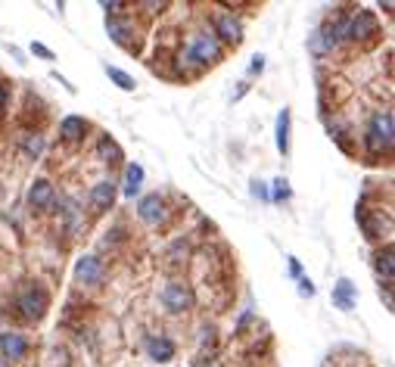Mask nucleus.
Segmentation results:
<instances>
[{"mask_svg":"<svg viewBox=\"0 0 395 367\" xmlns=\"http://www.w3.org/2000/svg\"><path fill=\"white\" fill-rule=\"evenodd\" d=\"M103 10H106V13H119V10H125V3H119V0H103Z\"/></svg>","mask_w":395,"mask_h":367,"instance_id":"bb28decb","label":"nucleus"},{"mask_svg":"<svg viewBox=\"0 0 395 367\" xmlns=\"http://www.w3.org/2000/svg\"><path fill=\"white\" fill-rule=\"evenodd\" d=\"M141 7L143 10H153V13H156V10H165L168 3H165V0H159V3H156V0H149V3H141Z\"/></svg>","mask_w":395,"mask_h":367,"instance_id":"c85d7f7f","label":"nucleus"},{"mask_svg":"<svg viewBox=\"0 0 395 367\" xmlns=\"http://www.w3.org/2000/svg\"><path fill=\"white\" fill-rule=\"evenodd\" d=\"M374 268H376V274H380L386 283H392V274H395V246L392 243H386L380 252H376Z\"/></svg>","mask_w":395,"mask_h":367,"instance_id":"4468645a","label":"nucleus"},{"mask_svg":"<svg viewBox=\"0 0 395 367\" xmlns=\"http://www.w3.org/2000/svg\"><path fill=\"white\" fill-rule=\"evenodd\" d=\"M16 305H19V312H22V318H25V320H40V318H44V312H47L50 299H47V292L40 290V286H28V290L19 296Z\"/></svg>","mask_w":395,"mask_h":367,"instance_id":"f03ea898","label":"nucleus"},{"mask_svg":"<svg viewBox=\"0 0 395 367\" xmlns=\"http://www.w3.org/2000/svg\"><path fill=\"white\" fill-rule=\"evenodd\" d=\"M299 296H305V299H311V296H315V283H311L309 277L299 280Z\"/></svg>","mask_w":395,"mask_h":367,"instance_id":"b1692460","label":"nucleus"},{"mask_svg":"<svg viewBox=\"0 0 395 367\" xmlns=\"http://www.w3.org/2000/svg\"><path fill=\"white\" fill-rule=\"evenodd\" d=\"M25 352H28L25 336H19V333H0V355H3L7 361L25 358Z\"/></svg>","mask_w":395,"mask_h":367,"instance_id":"9d476101","label":"nucleus"},{"mask_svg":"<svg viewBox=\"0 0 395 367\" xmlns=\"http://www.w3.org/2000/svg\"><path fill=\"white\" fill-rule=\"evenodd\" d=\"M7 100H10V90H7V88H3V84H0V109L7 106Z\"/></svg>","mask_w":395,"mask_h":367,"instance_id":"7c9ffc66","label":"nucleus"},{"mask_svg":"<svg viewBox=\"0 0 395 367\" xmlns=\"http://www.w3.org/2000/svg\"><path fill=\"white\" fill-rule=\"evenodd\" d=\"M162 305L168 308L171 314H184L196 305V296H193V286L187 283H168L162 290Z\"/></svg>","mask_w":395,"mask_h":367,"instance_id":"f257e3e1","label":"nucleus"},{"mask_svg":"<svg viewBox=\"0 0 395 367\" xmlns=\"http://www.w3.org/2000/svg\"><path fill=\"white\" fill-rule=\"evenodd\" d=\"M19 147H22V153H25L28 159H38L40 153H44V137L40 134H22Z\"/></svg>","mask_w":395,"mask_h":367,"instance_id":"6ab92c4d","label":"nucleus"},{"mask_svg":"<svg viewBox=\"0 0 395 367\" xmlns=\"http://www.w3.org/2000/svg\"><path fill=\"white\" fill-rule=\"evenodd\" d=\"M249 72H252V75H261V72H265V56H252V66H249Z\"/></svg>","mask_w":395,"mask_h":367,"instance_id":"393cba45","label":"nucleus"},{"mask_svg":"<svg viewBox=\"0 0 395 367\" xmlns=\"http://www.w3.org/2000/svg\"><path fill=\"white\" fill-rule=\"evenodd\" d=\"M28 205H32L34 212L50 209V205H53V184L44 181V177H38V181L28 187Z\"/></svg>","mask_w":395,"mask_h":367,"instance_id":"6e6552de","label":"nucleus"},{"mask_svg":"<svg viewBox=\"0 0 395 367\" xmlns=\"http://www.w3.org/2000/svg\"><path fill=\"white\" fill-rule=\"evenodd\" d=\"M376 31H380V22H376V16L370 10H358L348 19V38L352 41H370V38H376Z\"/></svg>","mask_w":395,"mask_h":367,"instance_id":"7ed1b4c3","label":"nucleus"},{"mask_svg":"<svg viewBox=\"0 0 395 367\" xmlns=\"http://www.w3.org/2000/svg\"><path fill=\"white\" fill-rule=\"evenodd\" d=\"M289 274H293V277H299V274H302V265H299V259H293V255H289Z\"/></svg>","mask_w":395,"mask_h":367,"instance_id":"c756f323","label":"nucleus"},{"mask_svg":"<svg viewBox=\"0 0 395 367\" xmlns=\"http://www.w3.org/2000/svg\"><path fill=\"white\" fill-rule=\"evenodd\" d=\"M380 296H383V299H386V308H389V312H392V308H395V302H392V283H386V286H383V290H380Z\"/></svg>","mask_w":395,"mask_h":367,"instance_id":"a878e982","label":"nucleus"},{"mask_svg":"<svg viewBox=\"0 0 395 367\" xmlns=\"http://www.w3.org/2000/svg\"><path fill=\"white\" fill-rule=\"evenodd\" d=\"M368 134H374L383 147H389V150H392V140H395V118H392V112H376V116L370 118V131H368Z\"/></svg>","mask_w":395,"mask_h":367,"instance_id":"0eeeda50","label":"nucleus"},{"mask_svg":"<svg viewBox=\"0 0 395 367\" xmlns=\"http://www.w3.org/2000/svg\"><path fill=\"white\" fill-rule=\"evenodd\" d=\"M75 277L81 283H100L103 280V262L97 255H81L78 265H75Z\"/></svg>","mask_w":395,"mask_h":367,"instance_id":"1a4fd4ad","label":"nucleus"},{"mask_svg":"<svg viewBox=\"0 0 395 367\" xmlns=\"http://www.w3.org/2000/svg\"><path fill=\"white\" fill-rule=\"evenodd\" d=\"M212 25H215V34H218L224 44H234L237 47V44L243 41V25L234 19V13H215Z\"/></svg>","mask_w":395,"mask_h":367,"instance_id":"39448f33","label":"nucleus"},{"mask_svg":"<svg viewBox=\"0 0 395 367\" xmlns=\"http://www.w3.org/2000/svg\"><path fill=\"white\" fill-rule=\"evenodd\" d=\"M106 31H109V38H112L115 44H121V47H125L128 38H131V28H128L121 19H106Z\"/></svg>","mask_w":395,"mask_h":367,"instance_id":"aec40b11","label":"nucleus"},{"mask_svg":"<svg viewBox=\"0 0 395 367\" xmlns=\"http://www.w3.org/2000/svg\"><path fill=\"white\" fill-rule=\"evenodd\" d=\"M289 193H293V190H289V181H287V177H277L271 199H289Z\"/></svg>","mask_w":395,"mask_h":367,"instance_id":"4be33fe9","label":"nucleus"},{"mask_svg":"<svg viewBox=\"0 0 395 367\" xmlns=\"http://www.w3.org/2000/svg\"><path fill=\"white\" fill-rule=\"evenodd\" d=\"M190 60L200 62V66H215V62L222 60V47L215 38H206V34H196L193 41H190Z\"/></svg>","mask_w":395,"mask_h":367,"instance_id":"20e7f679","label":"nucleus"},{"mask_svg":"<svg viewBox=\"0 0 395 367\" xmlns=\"http://www.w3.org/2000/svg\"><path fill=\"white\" fill-rule=\"evenodd\" d=\"M97 153H100V159L106 165H121V162H125V153H121V147L109 134L100 137V147H97Z\"/></svg>","mask_w":395,"mask_h":367,"instance_id":"dca6fc26","label":"nucleus"},{"mask_svg":"<svg viewBox=\"0 0 395 367\" xmlns=\"http://www.w3.org/2000/svg\"><path fill=\"white\" fill-rule=\"evenodd\" d=\"M147 352H149V358L153 361H171L174 358V342L168 340V336H153V340L147 342Z\"/></svg>","mask_w":395,"mask_h":367,"instance_id":"2eb2a0df","label":"nucleus"},{"mask_svg":"<svg viewBox=\"0 0 395 367\" xmlns=\"http://www.w3.org/2000/svg\"><path fill=\"white\" fill-rule=\"evenodd\" d=\"M106 75L112 78V81L119 84L121 90H134V88H137V84H134V78L128 75V72H121V68H115V66H106Z\"/></svg>","mask_w":395,"mask_h":367,"instance_id":"412c9836","label":"nucleus"},{"mask_svg":"<svg viewBox=\"0 0 395 367\" xmlns=\"http://www.w3.org/2000/svg\"><path fill=\"white\" fill-rule=\"evenodd\" d=\"M141 184H143V168L137 162H131L125 168V197H134L141 190Z\"/></svg>","mask_w":395,"mask_h":367,"instance_id":"f3484780","label":"nucleus"},{"mask_svg":"<svg viewBox=\"0 0 395 367\" xmlns=\"http://www.w3.org/2000/svg\"><path fill=\"white\" fill-rule=\"evenodd\" d=\"M333 305L342 308V312H352L355 308V283L348 277H339L333 286Z\"/></svg>","mask_w":395,"mask_h":367,"instance_id":"f8f14e48","label":"nucleus"},{"mask_svg":"<svg viewBox=\"0 0 395 367\" xmlns=\"http://www.w3.org/2000/svg\"><path fill=\"white\" fill-rule=\"evenodd\" d=\"M32 53H38V56H44V60H53V53H50L44 44H32Z\"/></svg>","mask_w":395,"mask_h":367,"instance_id":"cd10ccee","label":"nucleus"},{"mask_svg":"<svg viewBox=\"0 0 395 367\" xmlns=\"http://www.w3.org/2000/svg\"><path fill=\"white\" fill-rule=\"evenodd\" d=\"M87 128H91V125H87L84 118H78V116H66V118L60 122V134H62V140H69V143L84 140Z\"/></svg>","mask_w":395,"mask_h":367,"instance_id":"ddd939ff","label":"nucleus"},{"mask_svg":"<svg viewBox=\"0 0 395 367\" xmlns=\"http://www.w3.org/2000/svg\"><path fill=\"white\" fill-rule=\"evenodd\" d=\"M115 184L112 181H100L94 187V190H91V203H94V209L97 212H109L115 205Z\"/></svg>","mask_w":395,"mask_h":367,"instance_id":"9b49d317","label":"nucleus"},{"mask_svg":"<svg viewBox=\"0 0 395 367\" xmlns=\"http://www.w3.org/2000/svg\"><path fill=\"white\" fill-rule=\"evenodd\" d=\"M252 197H259V199H265V203H271V193H268V187L261 181H252Z\"/></svg>","mask_w":395,"mask_h":367,"instance_id":"5701e85b","label":"nucleus"},{"mask_svg":"<svg viewBox=\"0 0 395 367\" xmlns=\"http://www.w3.org/2000/svg\"><path fill=\"white\" fill-rule=\"evenodd\" d=\"M137 215H141L143 225H162V221H165V199H162L159 193L143 197L141 205H137Z\"/></svg>","mask_w":395,"mask_h":367,"instance_id":"423d86ee","label":"nucleus"},{"mask_svg":"<svg viewBox=\"0 0 395 367\" xmlns=\"http://www.w3.org/2000/svg\"><path fill=\"white\" fill-rule=\"evenodd\" d=\"M277 150L287 156L289 153V109H283L277 116Z\"/></svg>","mask_w":395,"mask_h":367,"instance_id":"a211bd4d","label":"nucleus"}]
</instances>
